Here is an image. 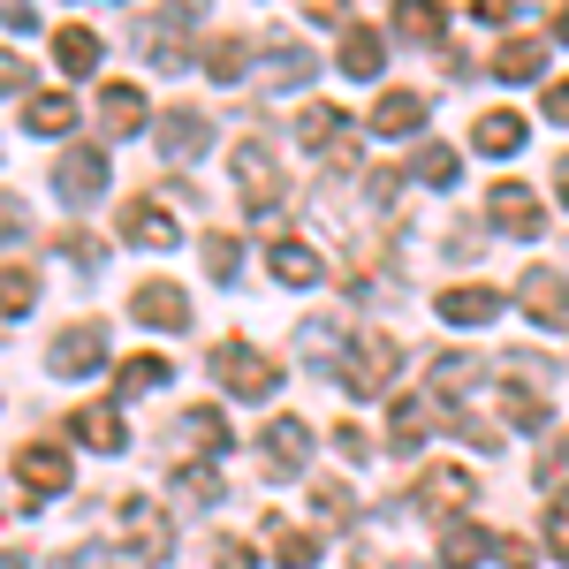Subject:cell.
<instances>
[{"label": "cell", "mask_w": 569, "mask_h": 569, "mask_svg": "<svg viewBox=\"0 0 569 569\" xmlns=\"http://www.w3.org/2000/svg\"><path fill=\"white\" fill-rule=\"evenodd\" d=\"M266 266H273V281H289V289H311V281L327 273V259H319V251H305V243H273V251H266Z\"/></svg>", "instance_id": "cell-24"}, {"label": "cell", "mask_w": 569, "mask_h": 569, "mask_svg": "<svg viewBox=\"0 0 569 569\" xmlns=\"http://www.w3.org/2000/svg\"><path fill=\"white\" fill-rule=\"evenodd\" d=\"M144 388H168V357H130L122 365V395H144Z\"/></svg>", "instance_id": "cell-39"}, {"label": "cell", "mask_w": 569, "mask_h": 569, "mask_svg": "<svg viewBox=\"0 0 569 569\" xmlns=\"http://www.w3.org/2000/svg\"><path fill=\"white\" fill-rule=\"evenodd\" d=\"M39 305V273L31 266H0V319H23Z\"/></svg>", "instance_id": "cell-31"}, {"label": "cell", "mask_w": 569, "mask_h": 569, "mask_svg": "<svg viewBox=\"0 0 569 569\" xmlns=\"http://www.w3.org/2000/svg\"><path fill=\"white\" fill-rule=\"evenodd\" d=\"M206 365H213V380L228 395H243V402H266V395L281 388V365H273V357H259L251 350V342H220L213 357H206Z\"/></svg>", "instance_id": "cell-1"}, {"label": "cell", "mask_w": 569, "mask_h": 569, "mask_svg": "<svg viewBox=\"0 0 569 569\" xmlns=\"http://www.w3.org/2000/svg\"><path fill=\"white\" fill-rule=\"evenodd\" d=\"M547 547L569 562V501H555V509H547Z\"/></svg>", "instance_id": "cell-46"}, {"label": "cell", "mask_w": 569, "mask_h": 569, "mask_svg": "<svg viewBox=\"0 0 569 569\" xmlns=\"http://www.w3.org/2000/svg\"><path fill=\"white\" fill-rule=\"evenodd\" d=\"M410 168H418V182H433V190H456V176H463V168H456V152H448V144H426V152H418V160H410Z\"/></svg>", "instance_id": "cell-35"}, {"label": "cell", "mask_w": 569, "mask_h": 569, "mask_svg": "<svg viewBox=\"0 0 569 569\" xmlns=\"http://www.w3.org/2000/svg\"><path fill=\"white\" fill-rule=\"evenodd\" d=\"M562 479H569V433H555L539 456V486H562Z\"/></svg>", "instance_id": "cell-42"}, {"label": "cell", "mask_w": 569, "mask_h": 569, "mask_svg": "<svg viewBox=\"0 0 569 569\" xmlns=\"http://www.w3.org/2000/svg\"><path fill=\"white\" fill-rule=\"evenodd\" d=\"M31 228V213H23V198H0V243H16Z\"/></svg>", "instance_id": "cell-47"}, {"label": "cell", "mask_w": 569, "mask_h": 569, "mask_svg": "<svg viewBox=\"0 0 569 569\" xmlns=\"http://www.w3.org/2000/svg\"><path fill=\"white\" fill-rule=\"evenodd\" d=\"M547 114H555V122L569 130V84H555V91H547Z\"/></svg>", "instance_id": "cell-51"}, {"label": "cell", "mask_w": 569, "mask_h": 569, "mask_svg": "<svg viewBox=\"0 0 569 569\" xmlns=\"http://www.w3.org/2000/svg\"><path fill=\"white\" fill-rule=\"evenodd\" d=\"M471 380H479V357H440V365H433V388L440 395H463Z\"/></svg>", "instance_id": "cell-41"}, {"label": "cell", "mask_w": 569, "mask_h": 569, "mask_svg": "<svg viewBox=\"0 0 569 569\" xmlns=\"http://www.w3.org/2000/svg\"><path fill=\"white\" fill-rule=\"evenodd\" d=\"M236 190H243L251 213H273L281 206V168H273V144L266 137H243L236 144Z\"/></svg>", "instance_id": "cell-3"}, {"label": "cell", "mask_w": 569, "mask_h": 569, "mask_svg": "<svg viewBox=\"0 0 569 569\" xmlns=\"http://www.w3.org/2000/svg\"><path fill=\"white\" fill-rule=\"evenodd\" d=\"M122 236H130V243H144V251H176V243H182V228L168 220V206H160V198H130V206H122Z\"/></svg>", "instance_id": "cell-12"}, {"label": "cell", "mask_w": 569, "mask_h": 569, "mask_svg": "<svg viewBox=\"0 0 569 569\" xmlns=\"http://www.w3.org/2000/svg\"><path fill=\"white\" fill-rule=\"evenodd\" d=\"M266 531H273V562L281 569H311L319 555H327V539L305 531V525H266Z\"/></svg>", "instance_id": "cell-25"}, {"label": "cell", "mask_w": 569, "mask_h": 569, "mask_svg": "<svg viewBox=\"0 0 569 569\" xmlns=\"http://www.w3.org/2000/svg\"><path fill=\"white\" fill-rule=\"evenodd\" d=\"M53 190H61V206H77V213L99 206V198H107V152H99V144H69L61 168H53Z\"/></svg>", "instance_id": "cell-2"}, {"label": "cell", "mask_w": 569, "mask_h": 569, "mask_svg": "<svg viewBox=\"0 0 569 569\" xmlns=\"http://www.w3.org/2000/svg\"><path fill=\"white\" fill-rule=\"evenodd\" d=\"M53 46H61V69H69V77H91V69H99V53H107L91 23H69V31H61Z\"/></svg>", "instance_id": "cell-29"}, {"label": "cell", "mask_w": 569, "mask_h": 569, "mask_svg": "<svg viewBox=\"0 0 569 569\" xmlns=\"http://www.w3.org/2000/svg\"><path fill=\"white\" fill-rule=\"evenodd\" d=\"M23 77H31V69H23L16 53H0V91H23Z\"/></svg>", "instance_id": "cell-50"}, {"label": "cell", "mask_w": 569, "mask_h": 569, "mask_svg": "<svg viewBox=\"0 0 569 569\" xmlns=\"http://www.w3.org/2000/svg\"><path fill=\"white\" fill-rule=\"evenodd\" d=\"M471 144L479 152H525V114H479V130H471Z\"/></svg>", "instance_id": "cell-28"}, {"label": "cell", "mask_w": 569, "mask_h": 569, "mask_svg": "<svg viewBox=\"0 0 569 569\" xmlns=\"http://www.w3.org/2000/svg\"><path fill=\"white\" fill-rule=\"evenodd\" d=\"M259 456H266V479H297L305 456H311V426L305 418H273L266 440H259Z\"/></svg>", "instance_id": "cell-7"}, {"label": "cell", "mask_w": 569, "mask_h": 569, "mask_svg": "<svg viewBox=\"0 0 569 569\" xmlns=\"http://www.w3.org/2000/svg\"><path fill=\"white\" fill-rule=\"evenodd\" d=\"M130 319L137 327H160V335H182L190 327V297H182L176 281H144L130 297Z\"/></svg>", "instance_id": "cell-9"}, {"label": "cell", "mask_w": 569, "mask_h": 569, "mask_svg": "<svg viewBox=\"0 0 569 569\" xmlns=\"http://www.w3.org/2000/svg\"><path fill=\"white\" fill-rule=\"evenodd\" d=\"M471 493H479V479H471V471L440 463V471H426V479H418V509H426V517H448V509H463Z\"/></svg>", "instance_id": "cell-15"}, {"label": "cell", "mask_w": 569, "mask_h": 569, "mask_svg": "<svg viewBox=\"0 0 569 569\" xmlns=\"http://www.w3.org/2000/svg\"><path fill=\"white\" fill-rule=\"evenodd\" d=\"M486 213L501 220L509 236H539V228H547V213H539V198H531L525 182H493V190H486Z\"/></svg>", "instance_id": "cell-13"}, {"label": "cell", "mask_w": 569, "mask_h": 569, "mask_svg": "<svg viewBox=\"0 0 569 569\" xmlns=\"http://www.w3.org/2000/svg\"><path fill=\"white\" fill-rule=\"evenodd\" d=\"M517 305H525L539 327H569V281L555 266H531L525 281H517Z\"/></svg>", "instance_id": "cell-10"}, {"label": "cell", "mask_w": 569, "mask_h": 569, "mask_svg": "<svg viewBox=\"0 0 569 569\" xmlns=\"http://www.w3.org/2000/svg\"><path fill=\"white\" fill-rule=\"evenodd\" d=\"M426 91H380V107H372V137H418L426 130Z\"/></svg>", "instance_id": "cell-14"}, {"label": "cell", "mask_w": 569, "mask_h": 569, "mask_svg": "<svg viewBox=\"0 0 569 569\" xmlns=\"http://www.w3.org/2000/svg\"><path fill=\"white\" fill-rule=\"evenodd\" d=\"M206 144H213V122H206L198 107H168V114H160V152H168V168H190Z\"/></svg>", "instance_id": "cell-8"}, {"label": "cell", "mask_w": 569, "mask_h": 569, "mask_svg": "<svg viewBox=\"0 0 569 569\" xmlns=\"http://www.w3.org/2000/svg\"><path fill=\"white\" fill-rule=\"evenodd\" d=\"M53 569H114V555H107V547H61Z\"/></svg>", "instance_id": "cell-44"}, {"label": "cell", "mask_w": 569, "mask_h": 569, "mask_svg": "<svg viewBox=\"0 0 569 569\" xmlns=\"http://www.w3.org/2000/svg\"><path fill=\"white\" fill-rule=\"evenodd\" d=\"M273 46H281V53L266 61V91H289V84H305L311 69H319V53H311V46H297V39H273Z\"/></svg>", "instance_id": "cell-27"}, {"label": "cell", "mask_w": 569, "mask_h": 569, "mask_svg": "<svg viewBox=\"0 0 569 569\" xmlns=\"http://www.w3.org/2000/svg\"><path fill=\"white\" fill-rule=\"evenodd\" d=\"M297 342H305L311 365H342V327H335V319H305V335H297Z\"/></svg>", "instance_id": "cell-34"}, {"label": "cell", "mask_w": 569, "mask_h": 569, "mask_svg": "<svg viewBox=\"0 0 569 569\" xmlns=\"http://www.w3.org/2000/svg\"><path fill=\"white\" fill-rule=\"evenodd\" d=\"M479 562H493V531L486 525H440V569H479Z\"/></svg>", "instance_id": "cell-16"}, {"label": "cell", "mask_w": 569, "mask_h": 569, "mask_svg": "<svg viewBox=\"0 0 569 569\" xmlns=\"http://www.w3.org/2000/svg\"><path fill=\"white\" fill-rule=\"evenodd\" d=\"M311 509H319V517H335V525H350V517H357V501H350V486H342V479H319V486H311Z\"/></svg>", "instance_id": "cell-38"}, {"label": "cell", "mask_w": 569, "mask_h": 569, "mask_svg": "<svg viewBox=\"0 0 569 569\" xmlns=\"http://www.w3.org/2000/svg\"><path fill=\"white\" fill-rule=\"evenodd\" d=\"M440 319L448 327H493L501 319V289H440Z\"/></svg>", "instance_id": "cell-17"}, {"label": "cell", "mask_w": 569, "mask_h": 569, "mask_svg": "<svg viewBox=\"0 0 569 569\" xmlns=\"http://www.w3.org/2000/svg\"><path fill=\"white\" fill-rule=\"evenodd\" d=\"M426 433H433V402H426V395H402V402H395V426H388V448L410 456Z\"/></svg>", "instance_id": "cell-20"}, {"label": "cell", "mask_w": 569, "mask_h": 569, "mask_svg": "<svg viewBox=\"0 0 569 569\" xmlns=\"http://www.w3.org/2000/svg\"><path fill=\"white\" fill-rule=\"evenodd\" d=\"M176 493L190 501V509H213V501H220V479H198V471H182V479H176Z\"/></svg>", "instance_id": "cell-43"}, {"label": "cell", "mask_w": 569, "mask_h": 569, "mask_svg": "<svg viewBox=\"0 0 569 569\" xmlns=\"http://www.w3.org/2000/svg\"><path fill=\"white\" fill-rule=\"evenodd\" d=\"M335 372H342V388H350V395H380L395 372H402V350H395L388 335H365V342H357Z\"/></svg>", "instance_id": "cell-4"}, {"label": "cell", "mask_w": 569, "mask_h": 569, "mask_svg": "<svg viewBox=\"0 0 569 569\" xmlns=\"http://www.w3.org/2000/svg\"><path fill=\"white\" fill-rule=\"evenodd\" d=\"M236 266H243V243H236V236H206V273H213L220 289H228V281H236Z\"/></svg>", "instance_id": "cell-36"}, {"label": "cell", "mask_w": 569, "mask_h": 569, "mask_svg": "<svg viewBox=\"0 0 569 569\" xmlns=\"http://www.w3.org/2000/svg\"><path fill=\"white\" fill-rule=\"evenodd\" d=\"M99 130L107 137H137L144 130V99H137V84H107L99 91Z\"/></svg>", "instance_id": "cell-19"}, {"label": "cell", "mask_w": 569, "mask_h": 569, "mask_svg": "<svg viewBox=\"0 0 569 569\" xmlns=\"http://www.w3.org/2000/svg\"><path fill=\"white\" fill-rule=\"evenodd\" d=\"M23 130H39V137H69V130H77V99H69V91H39V99L23 107Z\"/></svg>", "instance_id": "cell-21"}, {"label": "cell", "mask_w": 569, "mask_h": 569, "mask_svg": "<svg viewBox=\"0 0 569 569\" xmlns=\"http://www.w3.org/2000/svg\"><path fill=\"white\" fill-rule=\"evenodd\" d=\"M501 410H509L517 433H547V395L539 388H501Z\"/></svg>", "instance_id": "cell-32"}, {"label": "cell", "mask_w": 569, "mask_h": 569, "mask_svg": "<svg viewBox=\"0 0 569 569\" xmlns=\"http://www.w3.org/2000/svg\"><path fill=\"white\" fill-rule=\"evenodd\" d=\"M509 8L517 0H479V23H509Z\"/></svg>", "instance_id": "cell-52"}, {"label": "cell", "mask_w": 569, "mask_h": 569, "mask_svg": "<svg viewBox=\"0 0 569 569\" xmlns=\"http://www.w3.org/2000/svg\"><path fill=\"white\" fill-rule=\"evenodd\" d=\"M297 137H305L311 152H335V144H342V107H305Z\"/></svg>", "instance_id": "cell-33"}, {"label": "cell", "mask_w": 569, "mask_h": 569, "mask_svg": "<svg viewBox=\"0 0 569 569\" xmlns=\"http://www.w3.org/2000/svg\"><path fill=\"white\" fill-rule=\"evenodd\" d=\"M182 440L206 448V456H220V448H228V426H220L213 410H190V418H182Z\"/></svg>", "instance_id": "cell-37"}, {"label": "cell", "mask_w": 569, "mask_h": 569, "mask_svg": "<svg viewBox=\"0 0 569 569\" xmlns=\"http://www.w3.org/2000/svg\"><path fill=\"white\" fill-rule=\"evenodd\" d=\"M0 569H31V562H23V555H0Z\"/></svg>", "instance_id": "cell-55"}, {"label": "cell", "mask_w": 569, "mask_h": 569, "mask_svg": "<svg viewBox=\"0 0 569 569\" xmlns=\"http://www.w3.org/2000/svg\"><path fill=\"white\" fill-rule=\"evenodd\" d=\"M53 251H61L69 266H84V273H99V266H107V251H99L91 236H77V228H61V236H53Z\"/></svg>", "instance_id": "cell-40"}, {"label": "cell", "mask_w": 569, "mask_h": 569, "mask_svg": "<svg viewBox=\"0 0 569 569\" xmlns=\"http://www.w3.org/2000/svg\"><path fill=\"white\" fill-rule=\"evenodd\" d=\"M213 569H259L251 539H220V547H213Z\"/></svg>", "instance_id": "cell-45"}, {"label": "cell", "mask_w": 569, "mask_h": 569, "mask_svg": "<svg viewBox=\"0 0 569 569\" xmlns=\"http://www.w3.org/2000/svg\"><path fill=\"white\" fill-rule=\"evenodd\" d=\"M395 31L410 46H440L448 39V8L440 0H395Z\"/></svg>", "instance_id": "cell-18"}, {"label": "cell", "mask_w": 569, "mask_h": 569, "mask_svg": "<svg viewBox=\"0 0 569 569\" xmlns=\"http://www.w3.org/2000/svg\"><path fill=\"white\" fill-rule=\"evenodd\" d=\"M16 486H23V509L53 501V493L69 486V456H61L53 440H31V448H16Z\"/></svg>", "instance_id": "cell-5"}, {"label": "cell", "mask_w": 569, "mask_h": 569, "mask_svg": "<svg viewBox=\"0 0 569 569\" xmlns=\"http://www.w3.org/2000/svg\"><path fill=\"white\" fill-rule=\"evenodd\" d=\"M243 69H251V39H236V31H228V39L206 46V77H213V84H236Z\"/></svg>", "instance_id": "cell-30"}, {"label": "cell", "mask_w": 569, "mask_h": 569, "mask_svg": "<svg viewBox=\"0 0 569 569\" xmlns=\"http://www.w3.org/2000/svg\"><path fill=\"white\" fill-rule=\"evenodd\" d=\"M122 517H130V539H122V555H130L137 569H152V562H168V517L160 509H144V501H122Z\"/></svg>", "instance_id": "cell-11"}, {"label": "cell", "mask_w": 569, "mask_h": 569, "mask_svg": "<svg viewBox=\"0 0 569 569\" xmlns=\"http://www.w3.org/2000/svg\"><path fill=\"white\" fill-rule=\"evenodd\" d=\"M555 198H562V206H569V152H562V160H555Z\"/></svg>", "instance_id": "cell-53"}, {"label": "cell", "mask_w": 569, "mask_h": 569, "mask_svg": "<svg viewBox=\"0 0 569 569\" xmlns=\"http://www.w3.org/2000/svg\"><path fill=\"white\" fill-rule=\"evenodd\" d=\"M0 23H8V31H39V8H31V0H0Z\"/></svg>", "instance_id": "cell-48"}, {"label": "cell", "mask_w": 569, "mask_h": 569, "mask_svg": "<svg viewBox=\"0 0 569 569\" xmlns=\"http://www.w3.org/2000/svg\"><path fill=\"white\" fill-rule=\"evenodd\" d=\"M46 365H53L61 380H77V372H99V365H107V327H99V319H77V327H61Z\"/></svg>", "instance_id": "cell-6"}, {"label": "cell", "mask_w": 569, "mask_h": 569, "mask_svg": "<svg viewBox=\"0 0 569 569\" xmlns=\"http://www.w3.org/2000/svg\"><path fill=\"white\" fill-rule=\"evenodd\" d=\"M539 69H547V46L539 39H509L501 53H493V77H501V84H531Z\"/></svg>", "instance_id": "cell-26"}, {"label": "cell", "mask_w": 569, "mask_h": 569, "mask_svg": "<svg viewBox=\"0 0 569 569\" xmlns=\"http://www.w3.org/2000/svg\"><path fill=\"white\" fill-rule=\"evenodd\" d=\"M380 61H388V39H380L372 23H350V31H342V69H350V77H380Z\"/></svg>", "instance_id": "cell-23"}, {"label": "cell", "mask_w": 569, "mask_h": 569, "mask_svg": "<svg viewBox=\"0 0 569 569\" xmlns=\"http://www.w3.org/2000/svg\"><path fill=\"white\" fill-rule=\"evenodd\" d=\"M555 39L569 46V0H562V8H555Z\"/></svg>", "instance_id": "cell-54"}, {"label": "cell", "mask_w": 569, "mask_h": 569, "mask_svg": "<svg viewBox=\"0 0 569 569\" xmlns=\"http://www.w3.org/2000/svg\"><path fill=\"white\" fill-rule=\"evenodd\" d=\"M335 448H342V456H350V463H365V456H372V440L357 433V426H335Z\"/></svg>", "instance_id": "cell-49"}, {"label": "cell", "mask_w": 569, "mask_h": 569, "mask_svg": "<svg viewBox=\"0 0 569 569\" xmlns=\"http://www.w3.org/2000/svg\"><path fill=\"white\" fill-rule=\"evenodd\" d=\"M69 433L84 440V448H99V456H114V448H122V418H114V410H107V402H99V410H69Z\"/></svg>", "instance_id": "cell-22"}]
</instances>
